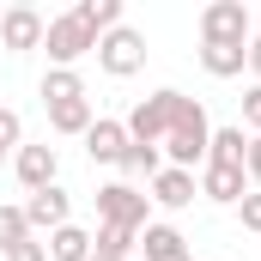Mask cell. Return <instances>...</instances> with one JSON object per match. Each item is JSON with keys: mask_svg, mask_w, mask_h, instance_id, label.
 <instances>
[{"mask_svg": "<svg viewBox=\"0 0 261 261\" xmlns=\"http://www.w3.org/2000/svg\"><path fill=\"white\" fill-rule=\"evenodd\" d=\"M206 140H213V122H206V103L200 97H182L176 103V122L158 140V152L170 158V170H200L206 164Z\"/></svg>", "mask_w": 261, "mask_h": 261, "instance_id": "1", "label": "cell"}, {"mask_svg": "<svg viewBox=\"0 0 261 261\" xmlns=\"http://www.w3.org/2000/svg\"><path fill=\"white\" fill-rule=\"evenodd\" d=\"M91 200H97L103 225H122V231H146L152 225V195H140L134 182H103Z\"/></svg>", "mask_w": 261, "mask_h": 261, "instance_id": "2", "label": "cell"}, {"mask_svg": "<svg viewBox=\"0 0 261 261\" xmlns=\"http://www.w3.org/2000/svg\"><path fill=\"white\" fill-rule=\"evenodd\" d=\"M176 103H182V91H152V97H140L128 116V140H140V146H158L164 134H170V122H176Z\"/></svg>", "mask_w": 261, "mask_h": 261, "instance_id": "3", "label": "cell"}, {"mask_svg": "<svg viewBox=\"0 0 261 261\" xmlns=\"http://www.w3.org/2000/svg\"><path fill=\"white\" fill-rule=\"evenodd\" d=\"M97 67H103L110 79H134V73L146 67V37H140L134 24H116L110 37H97Z\"/></svg>", "mask_w": 261, "mask_h": 261, "instance_id": "4", "label": "cell"}, {"mask_svg": "<svg viewBox=\"0 0 261 261\" xmlns=\"http://www.w3.org/2000/svg\"><path fill=\"white\" fill-rule=\"evenodd\" d=\"M43 49H49V67H73V61H85V55L97 49V37H91V31L73 18V12H61V18H49Z\"/></svg>", "mask_w": 261, "mask_h": 261, "instance_id": "5", "label": "cell"}, {"mask_svg": "<svg viewBox=\"0 0 261 261\" xmlns=\"http://www.w3.org/2000/svg\"><path fill=\"white\" fill-rule=\"evenodd\" d=\"M249 6L243 0H213L200 12V43H249Z\"/></svg>", "mask_w": 261, "mask_h": 261, "instance_id": "6", "label": "cell"}, {"mask_svg": "<svg viewBox=\"0 0 261 261\" xmlns=\"http://www.w3.org/2000/svg\"><path fill=\"white\" fill-rule=\"evenodd\" d=\"M43 31H49V18L37 12V6H6L0 12V49H12V55H31V49H43Z\"/></svg>", "mask_w": 261, "mask_h": 261, "instance_id": "7", "label": "cell"}, {"mask_svg": "<svg viewBox=\"0 0 261 261\" xmlns=\"http://www.w3.org/2000/svg\"><path fill=\"white\" fill-rule=\"evenodd\" d=\"M12 176L37 195V189H55V176H61V152L43 140V146H18L12 152Z\"/></svg>", "mask_w": 261, "mask_h": 261, "instance_id": "8", "label": "cell"}, {"mask_svg": "<svg viewBox=\"0 0 261 261\" xmlns=\"http://www.w3.org/2000/svg\"><path fill=\"white\" fill-rule=\"evenodd\" d=\"M67 213H73V195H67L61 182L55 189H37V195L24 200V225L31 231H61V225H73Z\"/></svg>", "mask_w": 261, "mask_h": 261, "instance_id": "9", "label": "cell"}, {"mask_svg": "<svg viewBox=\"0 0 261 261\" xmlns=\"http://www.w3.org/2000/svg\"><path fill=\"white\" fill-rule=\"evenodd\" d=\"M122 152H128V122L97 116V122L85 128V158H91V164H122Z\"/></svg>", "mask_w": 261, "mask_h": 261, "instance_id": "10", "label": "cell"}, {"mask_svg": "<svg viewBox=\"0 0 261 261\" xmlns=\"http://www.w3.org/2000/svg\"><path fill=\"white\" fill-rule=\"evenodd\" d=\"M200 195L213 200V206H237V200L249 195V170H231V164H200Z\"/></svg>", "mask_w": 261, "mask_h": 261, "instance_id": "11", "label": "cell"}, {"mask_svg": "<svg viewBox=\"0 0 261 261\" xmlns=\"http://www.w3.org/2000/svg\"><path fill=\"white\" fill-rule=\"evenodd\" d=\"M195 195H200V182H195V170H158L152 176V206H164V213H182V206H195Z\"/></svg>", "mask_w": 261, "mask_h": 261, "instance_id": "12", "label": "cell"}, {"mask_svg": "<svg viewBox=\"0 0 261 261\" xmlns=\"http://www.w3.org/2000/svg\"><path fill=\"white\" fill-rule=\"evenodd\" d=\"M140 249H146V261H195L189 255V237H182L176 225H164V219H152V225L140 231Z\"/></svg>", "mask_w": 261, "mask_h": 261, "instance_id": "13", "label": "cell"}, {"mask_svg": "<svg viewBox=\"0 0 261 261\" xmlns=\"http://www.w3.org/2000/svg\"><path fill=\"white\" fill-rule=\"evenodd\" d=\"M200 67L213 79H237L249 67V43H200Z\"/></svg>", "mask_w": 261, "mask_h": 261, "instance_id": "14", "label": "cell"}, {"mask_svg": "<svg viewBox=\"0 0 261 261\" xmlns=\"http://www.w3.org/2000/svg\"><path fill=\"white\" fill-rule=\"evenodd\" d=\"M97 122V110H91V97H73V103H49V128L67 134V140H85V128Z\"/></svg>", "mask_w": 261, "mask_h": 261, "instance_id": "15", "label": "cell"}, {"mask_svg": "<svg viewBox=\"0 0 261 261\" xmlns=\"http://www.w3.org/2000/svg\"><path fill=\"white\" fill-rule=\"evenodd\" d=\"M243 158H249V134H243V128H213V140H206V164H231V170H243Z\"/></svg>", "mask_w": 261, "mask_h": 261, "instance_id": "16", "label": "cell"}, {"mask_svg": "<svg viewBox=\"0 0 261 261\" xmlns=\"http://www.w3.org/2000/svg\"><path fill=\"white\" fill-rule=\"evenodd\" d=\"M49 261H91V231L85 225H61V231H49Z\"/></svg>", "mask_w": 261, "mask_h": 261, "instance_id": "17", "label": "cell"}, {"mask_svg": "<svg viewBox=\"0 0 261 261\" xmlns=\"http://www.w3.org/2000/svg\"><path fill=\"white\" fill-rule=\"evenodd\" d=\"M73 18H79L91 37H110V31L122 24V0H79V6H73Z\"/></svg>", "mask_w": 261, "mask_h": 261, "instance_id": "18", "label": "cell"}, {"mask_svg": "<svg viewBox=\"0 0 261 261\" xmlns=\"http://www.w3.org/2000/svg\"><path fill=\"white\" fill-rule=\"evenodd\" d=\"M73 97H85V79H79L73 67H49V73H43V110H49V103H73Z\"/></svg>", "mask_w": 261, "mask_h": 261, "instance_id": "19", "label": "cell"}, {"mask_svg": "<svg viewBox=\"0 0 261 261\" xmlns=\"http://www.w3.org/2000/svg\"><path fill=\"white\" fill-rule=\"evenodd\" d=\"M134 249H140V231H122V225H97V237H91V255H122V261H134Z\"/></svg>", "mask_w": 261, "mask_h": 261, "instance_id": "20", "label": "cell"}, {"mask_svg": "<svg viewBox=\"0 0 261 261\" xmlns=\"http://www.w3.org/2000/svg\"><path fill=\"white\" fill-rule=\"evenodd\" d=\"M116 170H128V176H146V182H152V176L164 170V152H158V146H140V140H128V152H122V164H116Z\"/></svg>", "mask_w": 261, "mask_h": 261, "instance_id": "21", "label": "cell"}, {"mask_svg": "<svg viewBox=\"0 0 261 261\" xmlns=\"http://www.w3.org/2000/svg\"><path fill=\"white\" fill-rule=\"evenodd\" d=\"M31 243V225H24V206H0V255L24 249Z\"/></svg>", "mask_w": 261, "mask_h": 261, "instance_id": "22", "label": "cell"}, {"mask_svg": "<svg viewBox=\"0 0 261 261\" xmlns=\"http://www.w3.org/2000/svg\"><path fill=\"white\" fill-rule=\"evenodd\" d=\"M18 146H24V122H18V110L0 103V152H18Z\"/></svg>", "mask_w": 261, "mask_h": 261, "instance_id": "23", "label": "cell"}, {"mask_svg": "<svg viewBox=\"0 0 261 261\" xmlns=\"http://www.w3.org/2000/svg\"><path fill=\"white\" fill-rule=\"evenodd\" d=\"M237 219H243V231H255V237H261V195H255V189L237 200Z\"/></svg>", "mask_w": 261, "mask_h": 261, "instance_id": "24", "label": "cell"}, {"mask_svg": "<svg viewBox=\"0 0 261 261\" xmlns=\"http://www.w3.org/2000/svg\"><path fill=\"white\" fill-rule=\"evenodd\" d=\"M237 128L261 134V85H249V91H243V122H237Z\"/></svg>", "mask_w": 261, "mask_h": 261, "instance_id": "25", "label": "cell"}, {"mask_svg": "<svg viewBox=\"0 0 261 261\" xmlns=\"http://www.w3.org/2000/svg\"><path fill=\"white\" fill-rule=\"evenodd\" d=\"M243 170H249V182H255V195H261V134H249V158H243Z\"/></svg>", "mask_w": 261, "mask_h": 261, "instance_id": "26", "label": "cell"}, {"mask_svg": "<svg viewBox=\"0 0 261 261\" xmlns=\"http://www.w3.org/2000/svg\"><path fill=\"white\" fill-rule=\"evenodd\" d=\"M6 261H49V249H43V243H37V237H31V243H24V249H12V255Z\"/></svg>", "mask_w": 261, "mask_h": 261, "instance_id": "27", "label": "cell"}, {"mask_svg": "<svg viewBox=\"0 0 261 261\" xmlns=\"http://www.w3.org/2000/svg\"><path fill=\"white\" fill-rule=\"evenodd\" d=\"M249 73H255V85H261V37H249Z\"/></svg>", "mask_w": 261, "mask_h": 261, "instance_id": "28", "label": "cell"}, {"mask_svg": "<svg viewBox=\"0 0 261 261\" xmlns=\"http://www.w3.org/2000/svg\"><path fill=\"white\" fill-rule=\"evenodd\" d=\"M91 261H122V255H91Z\"/></svg>", "mask_w": 261, "mask_h": 261, "instance_id": "29", "label": "cell"}, {"mask_svg": "<svg viewBox=\"0 0 261 261\" xmlns=\"http://www.w3.org/2000/svg\"><path fill=\"white\" fill-rule=\"evenodd\" d=\"M0 158H6V152H0Z\"/></svg>", "mask_w": 261, "mask_h": 261, "instance_id": "30", "label": "cell"}]
</instances>
